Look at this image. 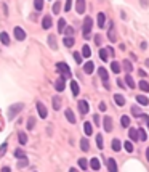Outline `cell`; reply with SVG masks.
<instances>
[{
	"instance_id": "cell-1",
	"label": "cell",
	"mask_w": 149,
	"mask_h": 172,
	"mask_svg": "<svg viewBox=\"0 0 149 172\" xmlns=\"http://www.w3.org/2000/svg\"><path fill=\"white\" fill-rule=\"evenodd\" d=\"M23 108H24V105H23V103H15V105H11V106L8 108V121H13V119L18 116V113L23 110Z\"/></svg>"
},
{
	"instance_id": "cell-2",
	"label": "cell",
	"mask_w": 149,
	"mask_h": 172,
	"mask_svg": "<svg viewBox=\"0 0 149 172\" xmlns=\"http://www.w3.org/2000/svg\"><path fill=\"white\" fill-rule=\"evenodd\" d=\"M56 69L59 71V73H63V76H61L63 79L72 77V73H71V69H69V66L66 64V63H58V64H56Z\"/></svg>"
},
{
	"instance_id": "cell-3",
	"label": "cell",
	"mask_w": 149,
	"mask_h": 172,
	"mask_svg": "<svg viewBox=\"0 0 149 172\" xmlns=\"http://www.w3.org/2000/svg\"><path fill=\"white\" fill-rule=\"evenodd\" d=\"M92 28H93V19L90 16H87L85 18V21H84V28H82V32H84V36L87 37L90 34V31H92Z\"/></svg>"
},
{
	"instance_id": "cell-4",
	"label": "cell",
	"mask_w": 149,
	"mask_h": 172,
	"mask_svg": "<svg viewBox=\"0 0 149 172\" xmlns=\"http://www.w3.org/2000/svg\"><path fill=\"white\" fill-rule=\"evenodd\" d=\"M37 111H39V116H40L42 119H47V116H48V111H47V108H45V105L43 103H40V101H37Z\"/></svg>"
},
{
	"instance_id": "cell-5",
	"label": "cell",
	"mask_w": 149,
	"mask_h": 172,
	"mask_svg": "<svg viewBox=\"0 0 149 172\" xmlns=\"http://www.w3.org/2000/svg\"><path fill=\"white\" fill-rule=\"evenodd\" d=\"M79 110H80L82 114H87V113L90 111V105H88V101H87V100H80V101H79Z\"/></svg>"
},
{
	"instance_id": "cell-6",
	"label": "cell",
	"mask_w": 149,
	"mask_h": 172,
	"mask_svg": "<svg viewBox=\"0 0 149 172\" xmlns=\"http://www.w3.org/2000/svg\"><path fill=\"white\" fill-rule=\"evenodd\" d=\"M85 0H77V3H76V8H77V13H80V15H84L85 13Z\"/></svg>"
},
{
	"instance_id": "cell-7",
	"label": "cell",
	"mask_w": 149,
	"mask_h": 172,
	"mask_svg": "<svg viewBox=\"0 0 149 172\" xmlns=\"http://www.w3.org/2000/svg\"><path fill=\"white\" fill-rule=\"evenodd\" d=\"M15 37H16L18 40H24V39H26V32L21 28H15Z\"/></svg>"
},
{
	"instance_id": "cell-8",
	"label": "cell",
	"mask_w": 149,
	"mask_h": 172,
	"mask_svg": "<svg viewBox=\"0 0 149 172\" xmlns=\"http://www.w3.org/2000/svg\"><path fill=\"white\" fill-rule=\"evenodd\" d=\"M88 166L93 169V171H100V167H101V163H100V159H98V158H93V159L88 163Z\"/></svg>"
},
{
	"instance_id": "cell-9",
	"label": "cell",
	"mask_w": 149,
	"mask_h": 172,
	"mask_svg": "<svg viewBox=\"0 0 149 172\" xmlns=\"http://www.w3.org/2000/svg\"><path fill=\"white\" fill-rule=\"evenodd\" d=\"M104 130L106 132L112 130V119H111V116H106L104 118Z\"/></svg>"
},
{
	"instance_id": "cell-10",
	"label": "cell",
	"mask_w": 149,
	"mask_h": 172,
	"mask_svg": "<svg viewBox=\"0 0 149 172\" xmlns=\"http://www.w3.org/2000/svg\"><path fill=\"white\" fill-rule=\"evenodd\" d=\"M64 114H66V119H67L69 122H71V124H76V116H74L72 110H69V108H67V110L64 111Z\"/></svg>"
},
{
	"instance_id": "cell-11",
	"label": "cell",
	"mask_w": 149,
	"mask_h": 172,
	"mask_svg": "<svg viewBox=\"0 0 149 172\" xmlns=\"http://www.w3.org/2000/svg\"><path fill=\"white\" fill-rule=\"evenodd\" d=\"M108 37H109V40H111V42L117 40V34H116V29H114L112 23H111V29H109V32H108Z\"/></svg>"
},
{
	"instance_id": "cell-12",
	"label": "cell",
	"mask_w": 149,
	"mask_h": 172,
	"mask_svg": "<svg viewBox=\"0 0 149 172\" xmlns=\"http://www.w3.org/2000/svg\"><path fill=\"white\" fill-rule=\"evenodd\" d=\"M42 28L43 29H50L51 28V16H43V19H42Z\"/></svg>"
},
{
	"instance_id": "cell-13",
	"label": "cell",
	"mask_w": 149,
	"mask_h": 172,
	"mask_svg": "<svg viewBox=\"0 0 149 172\" xmlns=\"http://www.w3.org/2000/svg\"><path fill=\"white\" fill-rule=\"evenodd\" d=\"M108 171L109 172H117V164L112 158H109L108 159Z\"/></svg>"
},
{
	"instance_id": "cell-14",
	"label": "cell",
	"mask_w": 149,
	"mask_h": 172,
	"mask_svg": "<svg viewBox=\"0 0 149 172\" xmlns=\"http://www.w3.org/2000/svg\"><path fill=\"white\" fill-rule=\"evenodd\" d=\"M114 101H116L119 106H124V105H125V97H124V95H120V93H116V95H114Z\"/></svg>"
},
{
	"instance_id": "cell-15",
	"label": "cell",
	"mask_w": 149,
	"mask_h": 172,
	"mask_svg": "<svg viewBox=\"0 0 149 172\" xmlns=\"http://www.w3.org/2000/svg\"><path fill=\"white\" fill-rule=\"evenodd\" d=\"M71 90H72V95H74V97H79L80 90H79V84H77L76 81H71Z\"/></svg>"
},
{
	"instance_id": "cell-16",
	"label": "cell",
	"mask_w": 149,
	"mask_h": 172,
	"mask_svg": "<svg viewBox=\"0 0 149 172\" xmlns=\"http://www.w3.org/2000/svg\"><path fill=\"white\" fill-rule=\"evenodd\" d=\"M136 101L140 103L141 106H148V105H149V100L146 98L144 95H136Z\"/></svg>"
},
{
	"instance_id": "cell-17",
	"label": "cell",
	"mask_w": 149,
	"mask_h": 172,
	"mask_svg": "<svg viewBox=\"0 0 149 172\" xmlns=\"http://www.w3.org/2000/svg\"><path fill=\"white\" fill-rule=\"evenodd\" d=\"M98 74H100V77H101V81H103V82H108L109 74H108V71H106L104 68H100V69H98Z\"/></svg>"
},
{
	"instance_id": "cell-18",
	"label": "cell",
	"mask_w": 149,
	"mask_h": 172,
	"mask_svg": "<svg viewBox=\"0 0 149 172\" xmlns=\"http://www.w3.org/2000/svg\"><path fill=\"white\" fill-rule=\"evenodd\" d=\"M55 87H56V90L61 92V90H64V79L59 76V79H58L56 82H55Z\"/></svg>"
},
{
	"instance_id": "cell-19",
	"label": "cell",
	"mask_w": 149,
	"mask_h": 172,
	"mask_svg": "<svg viewBox=\"0 0 149 172\" xmlns=\"http://www.w3.org/2000/svg\"><path fill=\"white\" fill-rule=\"evenodd\" d=\"M128 135H130V138H132L133 142H138V140H140L138 138V129H133L132 127V129L128 130Z\"/></svg>"
},
{
	"instance_id": "cell-20",
	"label": "cell",
	"mask_w": 149,
	"mask_h": 172,
	"mask_svg": "<svg viewBox=\"0 0 149 172\" xmlns=\"http://www.w3.org/2000/svg\"><path fill=\"white\" fill-rule=\"evenodd\" d=\"M125 82H127V85H128L130 89H135V87H136V84H135V81H133V77L130 76V74L125 76Z\"/></svg>"
},
{
	"instance_id": "cell-21",
	"label": "cell",
	"mask_w": 149,
	"mask_h": 172,
	"mask_svg": "<svg viewBox=\"0 0 149 172\" xmlns=\"http://www.w3.org/2000/svg\"><path fill=\"white\" fill-rule=\"evenodd\" d=\"M64 29H66V19L59 18V21H58V32H64Z\"/></svg>"
},
{
	"instance_id": "cell-22",
	"label": "cell",
	"mask_w": 149,
	"mask_h": 172,
	"mask_svg": "<svg viewBox=\"0 0 149 172\" xmlns=\"http://www.w3.org/2000/svg\"><path fill=\"white\" fill-rule=\"evenodd\" d=\"M61 108V100H59V97H58V95H55V97H53V110H59Z\"/></svg>"
},
{
	"instance_id": "cell-23",
	"label": "cell",
	"mask_w": 149,
	"mask_h": 172,
	"mask_svg": "<svg viewBox=\"0 0 149 172\" xmlns=\"http://www.w3.org/2000/svg\"><path fill=\"white\" fill-rule=\"evenodd\" d=\"M18 140H19L21 145L27 143V135H26V132H19V134H18Z\"/></svg>"
},
{
	"instance_id": "cell-24",
	"label": "cell",
	"mask_w": 149,
	"mask_h": 172,
	"mask_svg": "<svg viewBox=\"0 0 149 172\" xmlns=\"http://www.w3.org/2000/svg\"><path fill=\"white\" fill-rule=\"evenodd\" d=\"M111 69H112L114 74H119V73H120V63L112 61V63H111Z\"/></svg>"
},
{
	"instance_id": "cell-25",
	"label": "cell",
	"mask_w": 149,
	"mask_h": 172,
	"mask_svg": "<svg viewBox=\"0 0 149 172\" xmlns=\"http://www.w3.org/2000/svg\"><path fill=\"white\" fill-rule=\"evenodd\" d=\"M80 148H82V151H88V150H90V143H88V140H87V138L80 140Z\"/></svg>"
},
{
	"instance_id": "cell-26",
	"label": "cell",
	"mask_w": 149,
	"mask_h": 172,
	"mask_svg": "<svg viewBox=\"0 0 149 172\" xmlns=\"http://www.w3.org/2000/svg\"><path fill=\"white\" fill-rule=\"evenodd\" d=\"M120 148H122L120 140H119V138H114V140H112V150H114V151H120Z\"/></svg>"
},
{
	"instance_id": "cell-27",
	"label": "cell",
	"mask_w": 149,
	"mask_h": 172,
	"mask_svg": "<svg viewBox=\"0 0 149 172\" xmlns=\"http://www.w3.org/2000/svg\"><path fill=\"white\" fill-rule=\"evenodd\" d=\"M93 71H95V64H93L92 61H87V63H85V73H87V74H92Z\"/></svg>"
},
{
	"instance_id": "cell-28",
	"label": "cell",
	"mask_w": 149,
	"mask_h": 172,
	"mask_svg": "<svg viewBox=\"0 0 149 172\" xmlns=\"http://www.w3.org/2000/svg\"><path fill=\"white\" fill-rule=\"evenodd\" d=\"M0 42H2L3 45H8V44H10V37H8V34H7V32H2V34H0Z\"/></svg>"
},
{
	"instance_id": "cell-29",
	"label": "cell",
	"mask_w": 149,
	"mask_h": 172,
	"mask_svg": "<svg viewBox=\"0 0 149 172\" xmlns=\"http://www.w3.org/2000/svg\"><path fill=\"white\" fill-rule=\"evenodd\" d=\"M104 13H98V28H104Z\"/></svg>"
},
{
	"instance_id": "cell-30",
	"label": "cell",
	"mask_w": 149,
	"mask_h": 172,
	"mask_svg": "<svg viewBox=\"0 0 149 172\" xmlns=\"http://www.w3.org/2000/svg\"><path fill=\"white\" fill-rule=\"evenodd\" d=\"M48 44H50V47H51L53 50L58 48V45H56V37H55V36H48Z\"/></svg>"
},
{
	"instance_id": "cell-31",
	"label": "cell",
	"mask_w": 149,
	"mask_h": 172,
	"mask_svg": "<svg viewBox=\"0 0 149 172\" xmlns=\"http://www.w3.org/2000/svg\"><path fill=\"white\" fill-rule=\"evenodd\" d=\"M82 55H84L85 58H88L90 55H92V50H90V45H87V44H85V45L82 47Z\"/></svg>"
},
{
	"instance_id": "cell-32",
	"label": "cell",
	"mask_w": 149,
	"mask_h": 172,
	"mask_svg": "<svg viewBox=\"0 0 149 172\" xmlns=\"http://www.w3.org/2000/svg\"><path fill=\"white\" fill-rule=\"evenodd\" d=\"M84 132L87 135H92L93 134V129H92V124L90 122H84Z\"/></svg>"
},
{
	"instance_id": "cell-33",
	"label": "cell",
	"mask_w": 149,
	"mask_h": 172,
	"mask_svg": "<svg viewBox=\"0 0 149 172\" xmlns=\"http://www.w3.org/2000/svg\"><path fill=\"white\" fill-rule=\"evenodd\" d=\"M138 87H140L143 92H149V84H148L146 81H141L140 84H138Z\"/></svg>"
},
{
	"instance_id": "cell-34",
	"label": "cell",
	"mask_w": 149,
	"mask_h": 172,
	"mask_svg": "<svg viewBox=\"0 0 149 172\" xmlns=\"http://www.w3.org/2000/svg\"><path fill=\"white\" fill-rule=\"evenodd\" d=\"M120 124H122V127H128L130 126V118H128V116H122V118H120Z\"/></svg>"
},
{
	"instance_id": "cell-35",
	"label": "cell",
	"mask_w": 149,
	"mask_h": 172,
	"mask_svg": "<svg viewBox=\"0 0 149 172\" xmlns=\"http://www.w3.org/2000/svg\"><path fill=\"white\" fill-rule=\"evenodd\" d=\"M63 44H64L66 47H72L74 45V39L72 37H64V39H63Z\"/></svg>"
},
{
	"instance_id": "cell-36",
	"label": "cell",
	"mask_w": 149,
	"mask_h": 172,
	"mask_svg": "<svg viewBox=\"0 0 149 172\" xmlns=\"http://www.w3.org/2000/svg\"><path fill=\"white\" fill-rule=\"evenodd\" d=\"M96 145H98V148H100V150H103V148H104V143H103V135H101V134H98V135H96Z\"/></svg>"
},
{
	"instance_id": "cell-37",
	"label": "cell",
	"mask_w": 149,
	"mask_h": 172,
	"mask_svg": "<svg viewBox=\"0 0 149 172\" xmlns=\"http://www.w3.org/2000/svg\"><path fill=\"white\" fill-rule=\"evenodd\" d=\"M138 138L141 142H146V130L144 129H138Z\"/></svg>"
},
{
	"instance_id": "cell-38",
	"label": "cell",
	"mask_w": 149,
	"mask_h": 172,
	"mask_svg": "<svg viewBox=\"0 0 149 172\" xmlns=\"http://www.w3.org/2000/svg\"><path fill=\"white\" fill-rule=\"evenodd\" d=\"M15 156H16L18 159H24V158H26V153L23 151V150H21V148H18L16 151H15Z\"/></svg>"
},
{
	"instance_id": "cell-39",
	"label": "cell",
	"mask_w": 149,
	"mask_h": 172,
	"mask_svg": "<svg viewBox=\"0 0 149 172\" xmlns=\"http://www.w3.org/2000/svg\"><path fill=\"white\" fill-rule=\"evenodd\" d=\"M79 166H80V169H88V161L87 159H84V158H82V159H79Z\"/></svg>"
},
{
	"instance_id": "cell-40",
	"label": "cell",
	"mask_w": 149,
	"mask_h": 172,
	"mask_svg": "<svg viewBox=\"0 0 149 172\" xmlns=\"http://www.w3.org/2000/svg\"><path fill=\"white\" fill-rule=\"evenodd\" d=\"M124 68H125V71H127V73H130V71H133V64H132V63L128 61V60H125V61H124Z\"/></svg>"
},
{
	"instance_id": "cell-41",
	"label": "cell",
	"mask_w": 149,
	"mask_h": 172,
	"mask_svg": "<svg viewBox=\"0 0 149 172\" xmlns=\"http://www.w3.org/2000/svg\"><path fill=\"white\" fill-rule=\"evenodd\" d=\"M100 58L103 60V61H108V52H106V48L100 50Z\"/></svg>"
},
{
	"instance_id": "cell-42",
	"label": "cell",
	"mask_w": 149,
	"mask_h": 172,
	"mask_svg": "<svg viewBox=\"0 0 149 172\" xmlns=\"http://www.w3.org/2000/svg\"><path fill=\"white\" fill-rule=\"evenodd\" d=\"M34 7H35V10H37V11H40V10L43 8V2H42V0H35Z\"/></svg>"
},
{
	"instance_id": "cell-43",
	"label": "cell",
	"mask_w": 149,
	"mask_h": 172,
	"mask_svg": "<svg viewBox=\"0 0 149 172\" xmlns=\"http://www.w3.org/2000/svg\"><path fill=\"white\" fill-rule=\"evenodd\" d=\"M34 126H35V119H34V118H29V121H27V129H29V130H32Z\"/></svg>"
},
{
	"instance_id": "cell-44",
	"label": "cell",
	"mask_w": 149,
	"mask_h": 172,
	"mask_svg": "<svg viewBox=\"0 0 149 172\" xmlns=\"http://www.w3.org/2000/svg\"><path fill=\"white\" fill-rule=\"evenodd\" d=\"M132 113H133L135 116H136V118H140V116L143 114V113L140 111V108H138V106H133V108H132Z\"/></svg>"
},
{
	"instance_id": "cell-45",
	"label": "cell",
	"mask_w": 149,
	"mask_h": 172,
	"mask_svg": "<svg viewBox=\"0 0 149 172\" xmlns=\"http://www.w3.org/2000/svg\"><path fill=\"white\" fill-rule=\"evenodd\" d=\"M124 146H125V150H127L128 153H132V151H133V145H132V142H125Z\"/></svg>"
},
{
	"instance_id": "cell-46",
	"label": "cell",
	"mask_w": 149,
	"mask_h": 172,
	"mask_svg": "<svg viewBox=\"0 0 149 172\" xmlns=\"http://www.w3.org/2000/svg\"><path fill=\"white\" fill-rule=\"evenodd\" d=\"M7 148H8V143H3L2 146H0V158L5 155V151H7Z\"/></svg>"
},
{
	"instance_id": "cell-47",
	"label": "cell",
	"mask_w": 149,
	"mask_h": 172,
	"mask_svg": "<svg viewBox=\"0 0 149 172\" xmlns=\"http://www.w3.org/2000/svg\"><path fill=\"white\" fill-rule=\"evenodd\" d=\"M26 166H27V159H26V158H24V159H19V163H18V167H26Z\"/></svg>"
},
{
	"instance_id": "cell-48",
	"label": "cell",
	"mask_w": 149,
	"mask_h": 172,
	"mask_svg": "<svg viewBox=\"0 0 149 172\" xmlns=\"http://www.w3.org/2000/svg\"><path fill=\"white\" fill-rule=\"evenodd\" d=\"M59 10H61V3H59V2H56V3L53 5V13H58Z\"/></svg>"
},
{
	"instance_id": "cell-49",
	"label": "cell",
	"mask_w": 149,
	"mask_h": 172,
	"mask_svg": "<svg viewBox=\"0 0 149 172\" xmlns=\"http://www.w3.org/2000/svg\"><path fill=\"white\" fill-rule=\"evenodd\" d=\"M74 60H76V61L79 63V64H80V63H82V56H80V53H77V52H76V53H74Z\"/></svg>"
},
{
	"instance_id": "cell-50",
	"label": "cell",
	"mask_w": 149,
	"mask_h": 172,
	"mask_svg": "<svg viewBox=\"0 0 149 172\" xmlns=\"http://www.w3.org/2000/svg\"><path fill=\"white\" fill-rule=\"evenodd\" d=\"M64 31H66V34H67V37L74 36V28H66Z\"/></svg>"
},
{
	"instance_id": "cell-51",
	"label": "cell",
	"mask_w": 149,
	"mask_h": 172,
	"mask_svg": "<svg viewBox=\"0 0 149 172\" xmlns=\"http://www.w3.org/2000/svg\"><path fill=\"white\" fill-rule=\"evenodd\" d=\"M71 5H72V2H71V0H67V2H66V5H64V10H66V11H69V10H71Z\"/></svg>"
},
{
	"instance_id": "cell-52",
	"label": "cell",
	"mask_w": 149,
	"mask_h": 172,
	"mask_svg": "<svg viewBox=\"0 0 149 172\" xmlns=\"http://www.w3.org/2000/svg\"><path fill=\"white\" fill-rule=\"evenodd\" d=\"M95 44H96V45H101V37L100 36H95Z\"/></svg>"
},
{
	"instance_id": "cell-53",
	"label": "cell",
	"mask_w": 149,
	"mask_h": 172,
	"mask_svg": "<svg viewBox=\"0 0 149 172\" xmlns=\"http://www.w3.org/2000/svg\"><path fill=\"white\" fill-rule=\"evenodd\" d=\"M93 121H95V124H100V116L95 114V116H93Z\"/></svg>"
},
{
	"instance_id": "cell-54",
	"label": "cell",
	"mask_w": 149,
	"mask_h": 172,
	"mask_svg": "<svg viewBox=\"0 0 149 172\" xmlns=\"http://www.w3.org/2000/svg\"><path fill=\"white\" fill-rule=\"evenodd\" d=\"M100 110L101 111H106V105H104V103H101V105H100Z\"/></svg>"
},
{
	"instance_id": "cell-55",
	"label": "cell",
	"mask_w": 149,
	"mask_h": 172,
	"mask_svg": "<svg viewBox=\"0 0 149 172\" xmlns=\"http://www.w3.org/2000/svg\"><path fill=\"white\" fill-rule=\"evenodd\" d=\"M2 172H11V171H10V167H2Z\"/></svg>"
},
{
	"instance_id": "cell-56",
	"label": "cell",
	"mask_w": 149,
	"mask_h": 172,
	"mask_svg": "<svg viewBox=\"0 0 149 172\" xmlns=\"http://www.w3.org/2000/svg\"><path fill=\"white\" fill-rule=\"evenodd\" d=\"M69 172H79V171H77L76 167H72V169H69Z\"/></svg>"
}]
</instances>
